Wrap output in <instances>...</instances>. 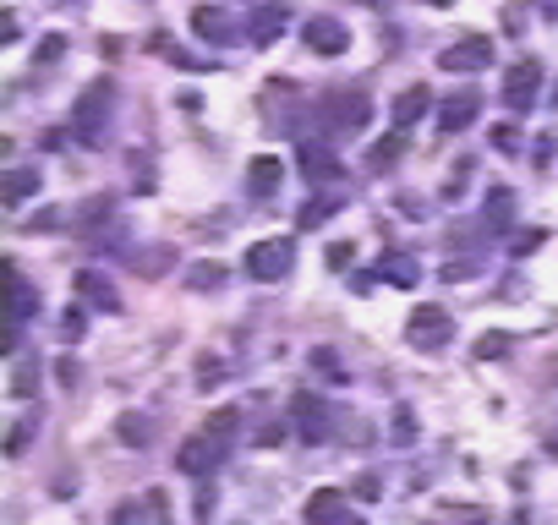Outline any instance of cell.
I'll return each mask as SVG.
<instances>
[{"instance_id":"603a6c76","label":"cell","mask_w":558,"mask_h":525,"mask_svg":"<svg viewBox=\"0 0 558 525\" xmlns=\"http://www.w3.org/2000/svg\"><path fill=\"white\" fill-rule=\"evenodd\" d=\"M44 175L39 170H6V208H22L33 192H39Z\"/></svg>"},{"instance_id":"3957f363","label":"cell","mask_w":558,"mask_h":525,"mask_svg":"<svg viewBox=\"0 0 558 525\" xmlns=\"http://www.w3.org/2000/svg\"><path fill=\"white\" fill-rule=\"evenodd\" d=\"M290 422H296V438L301 443H329L334 438V427H340V416H334V405L323 400V394H296L290 400Z\"/></svg>"},{"instance_id":"e0dca14e","label":"cell","mask_w":558,"mask_h":525,"mask_svg":"<svg viewBox=\"0 0 558 525\" xmlns=\"http://www.w3.org/2000/svg\"><path fill=\"white\" fill-rule=\"evenodd\" d=\"M192 28H197V39H208V44H230V33H236V17H230L225 6H197V11H192Z\"/></svg>"},{"instance_id":"f6af8a7d","label":"cell","mask_w":558,"mask_h":525,"mask_svg":"<svg viewBox=\"0 0 558 525\" xmlns=\"http://www.w3.org/2000/svg\"><path fill=\"white\" fill-rule=\"evenodd\" d=\"M537 241H542L537 230H526V236H515V252H537Z\"/></svg>"},{"instance_id":"52a82bcc","label":"cell","mask_w":558,"mask_h":525,"mask_svg":"<svg viewBox=\"0 0 558 525\" xmlns=\"http://www.w3.org/2000/svg\"><path fill=\"white\" fill-rule=\"evenodd\" d=\"M438 66H444V72H487V66H493V39H487V33H465V39H455L438 55Z\"/></svg>"},{"instance_id":"9c48e42d","label":"cell","mask_w":558,"mask_h":525,"mask_svg":"<svg viewBox=\"0 0 558 525\" xmlns=\"http://www.w3.org/2000/svg\"><path fill=\"white\" fill-rule=\"evenodd\" d=\"M219 460H225V443L219 438H186L181 449H176V471L181 476H214L219 471Z\"/></svg>"},{"instance_id":"ee69618b","label":"cell","mask_w":558,"mask_h":525,"mask_svg":"<svg viewBox=\"0 0 558 525\" xmlns=\"http://www.w3.org/2000/svg\"><path fill=\"white\" fill-rule=\"evenodd\" d=\"M17 28H22L17 11H0V33H6V39H17Z\"/></svg>"},{"instance_id":"ab89813d","label":"cell","mask_w":558,"mask_h":525,"mask_svg":"<svg viewBox=\"0 0 558 525\" xmlns=\"http://www.w3.org/2000/svg\"><path fill=\"white\" fill-rule=\"evenodd\" d=\"M312 367H318V372H329V378H345V367L329 356V350H318V356H312Z\"/></svg>"},{"instance_id":"7bdbcfd3","label":"cell","mask_w":558,"mask_h":525,"mask_svg":"<svg viewBox=\"0 0 558 525\" xmlns=\"http://www.w3.org/2000/svg\"><path fill=\"white\" fill-rule=\"evenodd\" d=\"M55 378H61V383H66V389H77V378H83V372H77V361H72V356H66V361H61V367H55Z\"/></svg>"},{"instance_id":"7402d4cb","label":"cell","mask_w":558,"mask_h":525,"mask_svg":"<svg viewBox=\"0 0 558 525\" xmlns=\"http://www.w3.org/2000/svg\"><path fill=\"white\" fill-rule=\"evenodd\" d=\"M115 433H121L126 449H148V443H154V422H148L143 411H126L121 422H115Z\"/></svg>"},{"instance_id":"74e56055","label":"cell","mask_w":558,"mask_h":525,"mask_svg":"<svg viewBox=\"0 0 558 525\" xmlns=\"http://www.w3.org/2000/svg\"><path fill=\"white\" fill-rule=\"evenodd\" d=\"M252 443H258V449H274V443H285V433H279V422H263Z\"/></svg>"},{"instance_id":"9a60e30c","label":"cell","mask_w":558,"mask_h":525,"mask_svg":"<svg viewBox=\"0 0 558 525\" xmlns=\"http://www.w3.org/2000/svg\"><path fill=\"white\" fill-rule=\"evenodd\" d=\"M351 509H345V487H318V493L301 504V520L307 525H340Z\"/></svg>"},{"instance_id":"d6986e66","label":"cell","mask_w":558,"mask_h":525,"mask_svg":"<svg viewBox=\"0 0 558 525\" xmlns=\"http://www.w3.org/2000/svg\"><path fill=\"white\" fill-rule=\"evenodd\" d=\"M482 219H487V230H493V236H504V230L515 225V192H509V186H493V192H487V203H482Z\"/></svg>"},{"instance_id":"ffe728a7","label":"cell","mask_w":558,"mask_h":525,"mask_svg":"<svg viewBox=\"0 0 558 525\" xmlns=\"http://www.w3.org/2000/svg\"><path fill=\"white\" fill-rule=\"evenodd\" d=\"M285 22H290V17H285V6H258V11H252V17H247V33H252V44H258V50H263V44H274Z\"/></svg>"},{"instance_id":"d6a6232c","label":"cell","mask_w":558,"mask_h":525,"mask_svg":"<svg viewBox=\"0 0 558 525\" xmlns=\"http://www.w3.org/2000/svg\"><path fill=\"white\" fill-rule=\"evenodd\" d=\"M394 443H416V416L405 411V405L394 411Z\"/></svg>"},{"instance_id":"4dcf8cb0","label":"cell","mask_w":558,"mask_h":525,"mask_svg":"<svg viewBox=\"0 0 558 525\" xmlns=\"http://www.w3.org/2000/svg\"><path fill=\"white\" fill-rule=\"evenodd\" d=\"M66 55V39L61 33H50V39H39V55H33V61H44V66H55Z\"/></svg>"},{"instance_id":"7dc6e473","label":"cell","mask_w":558,"mask_h":525,"mask_svg":"<svg viewBox=\"0 0 558 525\" xmlns=\"http://www.w3.org/2000/svg\"><path fill=\"white\" fill-rule=\"evenodd\" d=\"M553 99H558V88H553Z\"/></svg>"},{"instance_id":"ac0fdd59","label":"cell","mask_w":558,"mask_h":525,"mask_svg":"<svg viewBox=\"0 0 558 525\" xmlns=\"http://www.w3.org/2000/svg\"><path fill=\"white\" fill-rule=\"evenodd\" d=\"M427 110H433V88H405L400 99H394V132H411Z\"/></svg>"},{"instance_id":"44dd1931","label":"cell","mask_w":558,"mask_h":525,"mask_svg":"<svg viewBox=\"0 0 558 525\" xmlns=\"http://www.w3.org/2000/svg\"><path fill=\"white\" fill-rule=\"evenodd\" d=\"M378 279H389L394 290H411L416 279H422V268H416V258H405V252H383V263H378Z\"/></svg>"},{"instance_id":"bcb514c9","label":"cell","mask_w":558,"mask_h":525,"mask_svg":"<svg viewBox=\"0 0 558 525\" xmlns=\"http://www.w3.org/2000/svg\"><path fill=\"white\" fill-rule=\"evenodd\" d=\"M340 525H367V520H362V515H356V509H351V515H345Z\"/></svg>"},{"instance_id":"8fae6325","label":"cell","mask_w":558,"mask_h":525,"mask_svg":"<svg viewBox=\"0 0 558 525\" xmlns=\"http://www.w3.org/2000/svg\"><path fill=\"white\" fill-rule=\"evenodd\" d=\"M476 115H482V93L476 88H460V93H449V99H438V132H471L476 126Z\"/></svg>"},{"instance_id":"cb8c5ba5","label":"cell","mask_w":558,"mask_h":525,"mask_svg":"<svg viewBox=\"0 0 558 525\" xmlns=\"http://www.w3.org/2000/svg\"><path fill=\"white\" fill-rule=\"evenodd\" d=\"M159 55H165L170 66H181V72H214V55H192V50H181L176 39H159Z\"/></svg>"},{"instance_id":"83f0119b","label":"cell","mask_w":558,"mask_h":525,"mask_svg":"<svg viewBox=\"0 0 558 525\" xmlns=\"http://www.w3.org/2000/svg\"><path fill=\"white\" fill-rule=\"evenodd\" d=\"M186 285H192V290H219V285H225V268H219V263H197L192 274H186Z\"/></svg>"},{"instance_id":"8992f818","label":"cell","mask_w":558,"mask_h":525,"mask_svg":"<svg viewBox=\"0 0 558 525\" xmlns=\"http://www.w3.org/2000/svg\"><path fill=\"white\" fill-rule=\"evenodd\" d=\"M6 285H11V307H6V345H11V356H17V334H22V323L39 312V290L22 279V268L17 263H6Z\"/></svg>"},{"instance_id":"4fadbf2b","label":"cell","mask_w":558,"mask_h":525,"mask_svg":"<svg viewBox=\"0 0 558 525\" xmlns=\"http://www.w3.org/2000/svg\"><path fill=\"white\" fill-rule=\"evenodd\" d=\"M72 290L88 301V307H99V312H121V290L110 285V274H104V268H77V274H72Z\"/></svg>"},{"instance_id":"7a4b0ae2","label":"cell","mask_w":558,"mask_h":525,"mask_svg":"<svg viewBox=\"0 0 558 525\" xmlns=\"http://www.w3.org/2000/svg\"><path fill=\"white\" fill-rule=\"evenodd\" d=\"M318 121H323V132H362L372 121V93L367 88H329L318 99Z\"/></svg>"},{"instance_id":"5bb4252c","label":"cell","mask_w":558,"mask_h":525,"mask_svg":"<svg viewBox=\"0 0 558 525\" xmlns=\"http://www.w3.org/2000/svg\"><path fill=\"white\" fill-rule=\"evenodd\" d=\"M296 165H301V175H307L312 186H329L334 175H340V159H334V148L318 143V137H307V143H301Z\"/></svg>"},{"instance_id":"5b68a950","label":"cell","mask_w":558,"mask_h":525,"mask_svg":"<svg viewBox=\"0 0 558 525\" xmlns=\"http://www.w3.org/2000/svg\"><path fill=\"white\" fill-rule=\"evenodd\" d=\"M405 340H411V350H444L449 340H455L449 307H416L411 318H405Z\"/></svg>"},{"instance_id":"4316f807","label":"cell","mask_w":558,"mask_h":525,"mask_svg":"<svg viewBox=\"0 0 558 525\" xmlns=\"http://www.w3.org/2000/svg\"><path fill=\"white\" fill-rule=\"evenodd\" d=\"M33 383H39V361H11V394L17 400H28Z\"/></svg>"},{"instance_id":"f35d334b","label":"cell","mask_w":558,"mask_h":525,"mask_svg":"<svg viewBox=\"0 0 558 525\" xmlns=\"http://www.w3.org/2000/svg\"><path fill=\"white\" fill-rule=\"evenodd\" d=\"M476 268H482V263H476V258H455V263H449V268H444V279H471V274H476Z\"/></svg>"},{"instance_id":"277c9868","label":"cell","mask_w":558,"mask_h":525,"mask_svg":"<svg viewBox=\"0 0 558 525\" xmlns=\"http://www.w3.org/2000/svg\"><path fill=\"white\" fill-rule=\"evenodd\" d=\"M290 263H296V247H290L285 236H269V241H252L247 247V274L258 279V285H279V279L290 274Z\"/></svg>"},{"instance_id":"6da1fadb","label":"cell","mask_w":558,"mask_h":525,"mask_svg":"<svg viewBox=\"0 0 558 525\" xmlns=\"http://www.w3.org/2000/svg\"><path fill=\"white\" fill-rule=\"evenodd\" d=\"M110 121H115V83H88L83 93H77V104H72V126H77V137H83L88 148H99L104 143V132H110Z\"/></svg>"},{"instance_id":"d4e9b609","label":"cell","mask_w":558,"mask_h":525,"mask_svg":"<svg viewBox=\"0 0 558 525\" xmlns=\"http://www.w3.org/2000/svg\"><path fill=\"white\" fill-rule=\"evenodd\" d=\"M340 208H345V197H340V192H329V197H312V203L301 208V230H318L323 219H329V214H340Z\"/></svg>"},{"instance_id":"1f68e13d","label":"cell","mask_w":558,"mask_h":525,"mask_svg":"<svg viewBox=\"0 0 558 525\" xmlns=\"http://www.w3.org/2000/svg\"><path fill=\"white\" fill-rule=\"evenodd\" d=\"M110 208H115V197H93V203L83 208V225H88V230H99V225H104V214H110Z\"/></svg>"},{"instance_id":"836d02e7","label":"cell","mask_w":558,"mask_h":525,"mask_svg":"<svg viewBox=\"0 0 558 525\" xmlns=\"http://www.w3.org/2000/svg\"><path fill=\"white\" fill-rule=\"evenodd\" d=\"M351 493L362 498V504H378V498H383V482H378V476H356V487H351Z\"/></svg>"},{"instance_id":"f1b7e54d","label":"cell","mask_w":558,"mask_h":525,"mask_svg":"<svg viewBox=\"0 0 558 525\" xmlns=\"http://www.w3.org/2000/svg\"><path fill=\"white\" fill-rule=\"evenodd\" d=\"M509 345H515V340H509V334H482V340H476V356H482V361H498V356H509Z\"/></svg>"},{"instance_id":"60d3db41","label":"cell","mask_w":558,"mask_h":525,"mask_svg":"<svg viewBox=\"0 0 558 525\" xmlns=\"http://www.w3.org/2000/svg\"><path fill=\"white\" fill-rule=\"evenodd\" d=\"M351 258H356V247H351V241H334V247H329V263H334V268H345Z\"/></svg>"},{"instance_id":"484cf974","label":"cell","mask_w":558,"mask_h":525,"mask_svg":"<svg viewBox=\"0 0 558 525\" xmlns=\"http://www.w3.org/2000/svg\"><path fill=\"white\" fill-rule=\"evenodd\" d=\"M400 154H405V137L394 132V137H383V143H372L367 165H372V170H389V165H394V159H400Z\"/></svg>"},{"instance_id":"e575fe53","label":"cell","mask_w":558,"mask_h":525,"mask_svg":"<svg viewBox=\"0 0 558 525\" xmlns=\"http://www.w3.org/2000/svg\"><path fill=\"white\" fill-rule=\"evenodd\" d=\"M83 334H88V318H83V312H66V318H61V340H83Z\"/></svg>"},{"instance_id":"8d00e7d4","label":"cell","mask_w":558,"mask_h":525,"mask_svg":"<svg viewBox=\"0 0 558 525\" xmlns=\"http://www.w3.org/2000/svg\"><path fill=\"white\" fill-rule=\"evenodd\" d=\"M493 148H498V154H515V148H520L515 126H493Z\"/></svg>"},{"instance_id":"b9f144b4","label":"cell","mask_w":558,"mask_h":525,"mask_svg":"<svg viewBox=\"0 0 558 525\" xmlns=\"http://www.w3.org/2000/svg\"><path fill=\"white\" fill-rule=\"evenodd\" d=\"M197 378H203V383H219V378H225V361H197Z\"/></svg>"},{"instance_id":"ba28073f","label":"cell","mask_w":558,"mask_h":525,"mask_svg":"<svg viewBox=\"0 0 558 525\" xmlns=\"http://www.w3.org/2000/svg\"><path fill=\"white\" fill-rule=\"evenodd\" d=\"M537 88H542V61H531V55L504 72V104H509V110L526 115L531 104H537Z\"/></svg>"},{"instance_id":"d590c367","label":"cell","mask_w":558,"mask_h":525,"mask_svg":"<svg viewBox=\"0 0 558 525\" xmlns=\"http://www.w3.org/2000/svg\"><path fill=\"white\" fill-rule=\"evenodd\" d=\"M28 433H33V422H11V438H6V454H22V449H28Z\"/></svg>"},{"instance_id":"2e32d148","label":"cell","mask_w":558,"mask_h":525,"mask_svg":"<svg viewBox=\"0 0 558 525\" xmlns=\"http://www.w3.org/2000/svg\"><path fill=\"white\" fill-rule=\"evenodd\" d=\"M279 181H285V165H279L274 154H263V159H252V165H247V192L258 197V203H274Z\"/></svg>"},{"instance_id":"7c38bea8","label":"cell","mask_w":558,"mask_h":525,"mask_svg":"<svg viewBox=\"0 0 558 525\" xmlns=\"http://www.w3.org/2000/svg\"><path fill=\"white\" fill-rule=\"evenodd\" d=\"M165 504H170V498L154 487V493H143V498H126V504H115L110 509V525H170Z\"/></svg>"},{"instance_id":"f546056e","label":"cell","mask_w":558,"mask_h":525,"mask_svg":"<svg viewBox=\"0 0 558 525\" xmlns=\"http://www.w3.org/2000/svg\"><path fill=\"white\" fill-rule=\"evenodd\" d=\"M236 422H241V416L230 411V405H225V411H214V416H208V438H230V433H236Z\"/></svg>"},{"instance_id":"30bf717a","label":"cell","mask_w":558,"mask_h":525,"mask_svg":"<svg viewBox=\"0 0 558 525\" xmlns=\"http://www.w3.org/2000/svg\"><path fill=\"white\" fill-rule=\"evenodd\" d=\"M301 44H307L312 55H345L351 50V33H345L340 17H307L301 22Z\"/></svg>"}]
</instances>
